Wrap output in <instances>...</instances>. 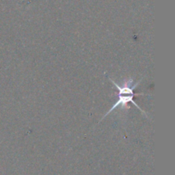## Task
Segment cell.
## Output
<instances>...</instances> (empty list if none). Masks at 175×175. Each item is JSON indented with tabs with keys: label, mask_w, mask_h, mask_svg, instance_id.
Wrapping results in <instances>:
<instances>
[{
	"label": "cell",
	"mask_w": 175,
	"mask_h": 175,
	"mask_svg": "<svg viewBox=\"0 0 175 175\" xmlns=\"http://www.w3.org/2000/svg\"><path fill=\"white\" fill-rule=\"evenodd\" d=\"M140 95H141V96H144L145 94H144V93H139V94H136V95H123V94H118V100L116 101L115 104H113V106L111 107V109H109V111L106 113L104 116H102V118L100 120V121H102V120L105 118L106 116L109 115V113L112 112L113 110H115V109H116L117 107H119V106L122 107L123 109H126V106H127V104H128L129 102H132V103H133V104H134V105H135L136 107L139 109V110H140L141 112L144 113V115L146 117H148V116L146 115V113L144 112V110H143V109H141V108H140V107H139V106L135 102H134V99H133L135 96H140ZM127 107L130 108L129 106H127Z\"/></svg>",
	"instance_id": "6da1fadb"
}]
</instances>
